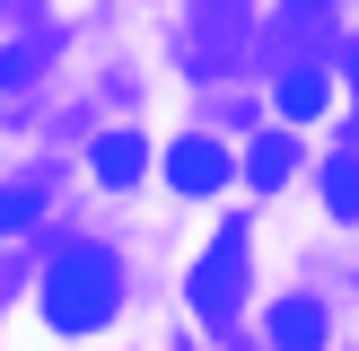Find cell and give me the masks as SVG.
I'll return each mask as SVG.
<instances>
[{"label": "cell", "instance_id": "52a82bcc", "mask_svg": "<svg viewBox=\"0 0 359 351\" xmlns=\"http://www.w3.org/2000/svg\"><path fill=\"white\" fill-rule=\"evenodd\" d=\"M290 158H298V150H290V132H263V140H255V150H245V176H255V185H263V193H272V185H280V176H290Z\"/></svg>", "mask_w": 359, "mask_h": 351}, {"label": "cell", "instance_id": "277c9868", "mask_svg": "<svg viewBox=\"0 0 359 351\" xmlns=\"http://www.w3.org/2000/svg\"><path fill=\"white\" fill-rule=\"evenodd\" d=\"M272 343L280 351H316L325 343V307H316V298H280L272 307Z\"/></svg>", "mask_w": 359, "mask_h": 351}, {"label": "cell", "instance_id": "8992f818", "mask_svg": "<svg viewBox=\"0 0 359 351\" xmlns=\"http://www.w3.org/2000/svg\"><path fill=\"white\" fill-rule=\"evenodd\" d=\"M280 114H298V123H307V114H325V70H307V62H290V70H280Z\"/></svg>", "mask_w": 359, "mask_h": 351}, {"label": "cell", "instance_id": "ba28073f", "mask_svg": "<svg viewBox=\"0 0 359 351\" xmlns=\"http://www.w3.org/2000/svg\"><path fill=\"white\" fill-rule=\"evenodd\" d=\"M325 211L359 220V158H325Z\"/></svg>", "mask_w": 359, "mask_h": 351}, {"label": "cell", "instance_id": "7a4b0ae2", "mask_svg": "<svg viewBox=\"0 0 359 351\" xmlns=\"http://www.w3.org/2000/svg\"><path fill=\"white\" fill-rule=\"evenodd\" d=\"M184 298H193V316H210V325H219V316H237V298H245V228H237V220L202 246V263H193Z\"/></svg>", "mask_w": 359, "mask_h": 351}, {"label": "cell", "instance_id": "6da1fadb", "mask_svg": "<svg viewBox=\"0 0 359 351\" xmlns=\"http://www.w3.org/2000/svg\"><path fill=\"white\" fill-rule=\"evenodd\" d=\"M114 290H123V272H114L105 246H62V255L44 263V316L62 333L105 325V316H114Z\"/></svg>", "mask_w": 359, "mask_h": 351}, {"label": "cell", "instance_id": "30bf717a", "mask_svg": "<svg viewBox=\"0 0 359 351\" xmlns=\"http://www.w3.org/2000/svg\"><path fill=\"white\" fill-rule=\"evenodd\" d=\"M342 62H351V97H359V44H351V53H342Z\"/></svg>", "mask_w": 359, "mask_h": 351}, {"label": "cell", "instance_id": "9c48e42d", "mask_svg": "<svg viewBox=\"0 0 359 351\" xmlns=\"http://www.w3.org/2000/svg\"><path fill=\"white\" fill-rule=\"evenodd\" d=\"M290 18H298V27H316V18H325V0H290Z\"/></svg>", "mask_w": 359, "mask_h": 351}, {"label": "cell", "instance_id": "3957f363", "mask_svg": "<svg viewBox=\"0 0 359 351\" xmlns=\"http://www.w3.org/2000/svg\"><path fill=\"white\" fill-rule=\"evenodd\" d=\"M167 185H175V193H219V185H228V150L202 140V132H184V140L167 150Z\"/></svg>", "mask_w": 359, "mask_h": 351}, {"label": "cell", "instance_id": "5b68a950", "mask_svg": "<svg viewBox=\"0 0 359 351\" xmlns=\"http://www.w3.org/2000/svg\"><path fill=\"white\" fill-rule=\"evenodd\" d=\"M88 158H97V185H132L149 150H140V132H105V140H97Z\"/></svg>", "mask_w": 359, "mask_h": 351}]
</instances>
